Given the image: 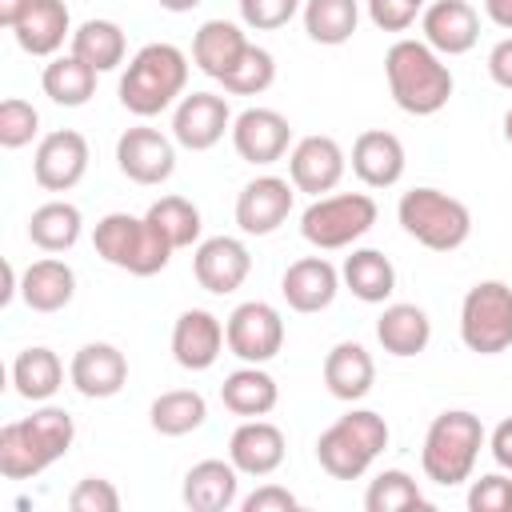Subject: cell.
<instances>
[{"label": "cell", "instance_id": "cell-2", "mask_svg": "<svg viewBox=\"0 0 512 512\" xmlns=\"http://www.w3.org/2000/svg\"><path fill=\"white\" fill-rule=\"evenodd\" d=\"M384 76L396 108H404L408 116H436L452 96V72L424 40H396L384 52Z\"/></svg>", "mask_w": 512, "mask_h": 512}, {"label": "cell", "instance_id": "cell-24", "mask_svg": "<svg viewBox=\"0 0 512 512\" xmlns=\"http://www.w3.org/2000/svg\"><path fill=\"white\" fill-rule=\"evenodd\" d=\"M16 44L28 56H56L64 36H72V16L64 0H28L20 24L12 28Z\"/></svg>", "mask_w": 512, "mask_h": 512}, {"label": "cell", "instance_id": "cell-38", "mask_svg": "<svg viewBox=\"0 0 512 512\" xmlns=\"http://www.w3.org/2000/svg\"><path fill=\"white\" fill-rule=\"evenodd\" d=\"M424 492L420 484L404 472V468H384L368 492H364V512H408V508H424Z\"/></svg>", "mask_w": 512, "mask_h": 512}, {"label": "cell", "instance_id": "cell-3", "mask_svg": "<svg viewBox=\"0 0 512 512\" xmlns=\"http://www.w3.org/2000/svg\"><path fill=\"white\" fill-rule=\"evenodd\" d=\"M184 84H188V56L176 44H144L120 76V104L132 116L148 120L164 112L176 96H184Z\"/></svg>", "mask_w": 512, "mask_h": 512}, {"label": "cell", "instance_id": "cell-39", "mask_svg": "<svg viewBox=\"0 0 512 512\" xmlns=\"http://www.w3.org/2000/svg\"><path fill=\"white\" fill-rule=\"evenodd\" d=\"M144 216L172 240V248H192L200 240V208L184 196H160Z\"/></svg>", "mask_w": 512, "mask_h": 512}, {"label": "cell", "instance_id": "cell-9", "mask_svg": "<svg viewBox=\"0 0 512 512\" xmlns=\"http://www.w3.org/2000/svg\"><path fill=\"white\" fill-rule=\"evenodd\" d=\"M460 340L468 352L496 356L512 348V288L504 280H480L460 304Z\"/></svg>", "mask_w": 512, "mask_h": 512}, {"label": "cell", "instance_id": "cell-45", "mask_svg": "<svg viewBox=\"0 0 512 512\" xmlns=\"http://www.w3.org/2000/svg\"><path fill=\"white\" fill-rule=\"evenodd\" d=\"M420 0H368V16L384 32H408L416 24Z\"/></svg>", "mask_w": 512, "mask_h": 512}, {"label": "cell", "instance_id": "cell-12", "mask_svg": "<svg viewBox=\"0 0 512 512\" xmlns=\"http://www.w3.org/2000/svg\"><path fill=\"white\" fill-rule=\"evenodd\" d=\"M116 164H120V172L132 184L152 188V184H164L176 172V148H172V140L164 132L140 124V128L120 132V140H116Z\"/></svg>", "mask_w": 512, "mask_h": 512}, {"label": "cell", "instance_id": "cell-30", "mask_svg": "<svg viewBox=\"0 0 512 512\" xmlns=\"http://www.w3.org/2000/svg\"><path fill=\"white\" fill-rule=\"evenodd\" d=\"M376 340L388 356H420L432 340V320L416 304H388L376 320Z\"/></svg>", "mask_w": 512, "mask_h": 512}, {"label": "cell", "instance_id": "cell-40", "mask_svg": "<svg viewBox=\"0 0 512 512\" xmlns=\"http://www.w3.org/2000/svg\"><path fill=\"white\" fill-rule=\"evenodd\" d=\"M272 80H276V60H272V52L260 48V44H248V52L240 56V64H236L220 84H224V92H232V96H260V92L272 88Z\"/></svg>", "mask_w": 512, "mask_h": 512}, {"label": "cell", "instance_id": "cell-20", "mask_svg": "<svg viewBox=\"0 0 512 512\" xmlns=\"http://www.w3.org/2000/svg\"><path fill=\"white\" fill-rule=\"evenodd\" d=\"M224 344H228L224 324H220L212 312H204V308H188V312H180L176 324H172V356H176V364L188 368V372L212 368V364L220 360Z\"/></svg>", "mask_w": 512, "mask_h": 512}, {"label": "cell", "instance_id": "cell-26", "mask_svg": "<svg viewBox=\"0 0 512 512\" xmlns=\"http://www.w3.org/2000/svg\"><path fill=\"white\" fill-rule=\"evenodd\" d=\"M376 384V364H372V352L356 340H340L328 356H324V388L336 396V400H364Z\"/></svg>", "mask_w": 512, "mask_h": 512}, {"label": "cell", "instance_id": "cell-23", "mask_svg": "<svg viewBox=\"0 0 512 512\" xmlns=\"http://www.w3.org/2000/svg\"><path fill=\"white\" fill-rule=\"evenodd\" d=\"M280 292L292 312H324L340 292V272L324 256H304L284 268Z\"/></svg>", "mask_w": 512, "mask_h": 512}, {"label": "cell", "instance_id": "cell-50", "mask_svg": "<svg viewBox=\"0 0 512 512\" xmlns=\"http://www.w3.org/2000/svg\"><path fill=\"white\" fill-rule=\"evenodd\" d=\"M24 8H28V0H0V24L12 32L20 24V16H24Z\"/></svg>", "mask_w": 512, "mask_h": 512}, {"label": "cell", "instance_id": "cell-31", "mask_svg": "<svg viewBox=\"0 0 512 512\" xmlns=\"http://www.w3.org/2000/svg\"><path fill=\"white\" fill-rule=\"evenodd\" d=\"M344 288L364 304H384L396 292V268L380 248H356L340 268Z\"/></svg>", "mask_w": 512, "mask_h": 512}, {"label": "cell", "instance_id": "cell-51", "mask_svg": "<svg viewBox=\"0 0 512 512\" xmlns=\"http://www.w3.org/2000/svg\"><path fill=\"white\" fill-rule=\"evenodd\" d=\"M156 4H160L164 12H192L200 0H156Z\"/></svg>", "mask_w": 512, "mask_h": 512}, {"label": "cell", "instance_id": "cell-43", "mask_svg": "<svg viewBox=\"0 0 512 512\" xmlns=\"http://www.w3.org/2000/svg\"><path fill=\"white\" fill-rule=\"evenodd\" d=\"M68 508L72 512H120V492L112 480L104 476H84L72 496H68Z\"/></svg>", "mask_w": 512, "mask_h": 512}, {"label": "cell", "instance_id": "cell-16", "mask_svg": "<svg viewBox=\"0 0 512 512\" xmlns=\"http://www.w3.org/2000/svg\"><path fill=\"white\" fill-rule=\"evenodd\" d=\"M192 272L204 292L228 296L248 280L252 256H248L244 240H236V236H208V240H200V248L192 256Z\"/></svg>", "mask_w": 512, "mask_h": 512}, {"label": "cell", "instance_id": "cell-28", "mask_svg": "<svg viewBox=\"0 0 512 512\" xmlns=\"http://www.w3.org/2000/svg\"><path fill=\"white\" fill-rule=\"evenodd\" d=\"M20 296H24V304H28L32 312H60V308H68L72 296H76V272H72L64 260L44 256V260H36V264L24 268V276H20Z\"/></svg>", "mask_w": 512, "mask_h": 512}, {"label": "cell", "instance_id": "cell-47", "mask_svg": "<svg viewBox=\"0 0 512 512\" xmlns=\"http://www.w3.org/2000/svg\"><path fill=\"white\" fill-rule=\"evenodd\" d=\"M488 76L500 88L512 92V36H504L500 44H492V52H488Z\"/></svg>", "mask_w": 512, "mask_h": 512}, {"label": "cell", "instance_id": "cell-17", "mask_svg": "<svg viewBox=\"0 0 512 512\" xmlns=\"http://www.w3.org/2000/svg\"><path fill=\"white\" fill-rule=\"evenodd\" d=\"M68 380L80 396L88 400H108L116 396L124 384H128V360L116 344H104V340H92L84 348H76L72 364H68Z\"/></svg>", "mask_w": 512, "mask_h": 512}, {"label": "cell", "instance_id": "cell-52", "mask_svg": "<svg viewBox=\"0 0 512 512\" xmlns=\"http://www.w3.org/2000/svg\"><path fill=\"white\" fill-rule=\"evenodd\" d=\"M504 140H508V144H512V108H508V112H504Z\"/></svg>", "mask_w": 512, "mask_h": 512}, {"label": "cell", "instance_id": "cell-37", "mask_svg": "<svg viewBox=\"0 0 512 512\" xmlns=\"http://www.w3.org/2000/svg\"><path fill=\"white\" fill-rule=\"evenodd\" d=\"M300 12H304V32L316 44H328V48L352 40L356 20H360L356 0H304Z\"/></svg>", "mask_w": 512, "mask_h": 512}, {"label": "cell", "instance_id": "cell-53", "mask_svg": "<svg viewBox=\"0 0 512 512\" xmlns=\"http://www.w3.org/2000/svg\"><path fill=\"white\" fill-rule=\"evenodd\" d=\"M420 4H424V0H420Z\"/></svg>", "mask_w": 512, "mask_h": 512}, {"label": "cell", "instance_id": "cell-41", "mask_svg": "<svg viewBox=\"0 0 512 512\" xmlns=\"http://www.w3.org/2000/svg\"><path fill=\"white\" fill-rule=\"evenodd\" d=\"M36 132H40V112L28 100L8 96L0 104V144L4 148H24V144H32Z\"/></svg>", "mask_w": 512, "mask_h": 512}, {"label": "cell", "instance_id": "cell-5", "mask_svg": "<svg viewBox=\"0 0 512 512\" xmlns=\"http://www.w3.org/2000/svg\"><path fill=\"white\" fill-rule=\"evenodd\" d=\"M92 244L104 264L124 268L132 276H156L176 252L172 240L148 216H132V212H108L104 220H96Z\"/></svg>", "mask_w": 512, "mask_h": 512}, {"label": "cell", "instance_id": "cell-32", "mask_svg": "<svg viewBox=\"0 0 512 512\" xmlns=\"http://www.w3.org/2000/svg\"><path fill=\"white\" fill-rule=\"evenodd\" d=\"M96 76H100L96 68H88L76 52H68V56H52V60L44 64L40 84H44V96H48L52 104L80 108V104L92 100V92H96Z\"/></svg>", "mask_w": 512, "mask_h": 512}, {"label": "cell", "instance_id": "cell-6", "mask_svg": "<svg viewBox=\"0 0 512 512\" xmlns=\"http://www.w3.org/2000/svg\"><path fill=\"white\" fill-rule=\"evenodd\" d=\"M388 448V424L372 408H352L316 440V460L332 480H360Z\"/></svg>", "mask_w": 512, "mask_h": 512}, {"label": "cell", "instance_id": "cell-21", "mask_svg": "<svg viewBox=\"0 0 512 512\" xmlns=\"http://www.w3.org/2000/svg\"><path fill=\"white\" fill-rule=\"evenodd\" d=\"M284 452H288L284 432H280L272 420H264V416L244 420V424L232 432V440H228V460H232L244 476H272V472L284 464Z\"/></svg>", "mask_w": 512, "mask_h": 512}, {"label": "cell", "instance_id": "cell-25", "mask_svg": "<svg viewBox=\"0 0 512 512\" xmlns=\"http://www.w3.org/2000/svg\"><path fill=\"white\" fill-rule=\"evenodd\" d=\"M244 52H248V36L232 20H204L192 36V60L212 80H224L240 64Z\"/></svg>", "mask_w": 512, "mask_h": 512}, {"label": "cell", "instance_id": "cell-14", "mask_svg": "<svg viewBox=\"0 0 512 512\" xmlns=\"http://www.w3.org/2000/svg\"><path fill=\"white\" fill-rule=\"evenodd\" d=\"M348 156L332 136H304L296 140V148L288 152V176L296 192L308 196H324L344 180Z\"/></svg>", "mask_w": 512, "mask_h": 512}, {"label": "cell", "instance_id": "cell-18", "mask_svg": "<svg viewBox=\"0 0 512 512\" xmlns=\"http://www.w3.org/2000/svg\"><path fill=\"white\" fill-rule=\"evenodd\" d=\"M292 212V184L280 176H256L236 196V224L248 236L276 232Z\"/></svg>", "mask_w": 512, "mask_h": 512}, {"label": "cell", "instance_id": "cell-33", "mask_svg": "<svg viewBox=\"0 0 512 512\" xmlns=\"http://www.w3.org/2000/svg\"><path fill=\"white\" fill-rule=\"evenodd\" d=\"M12 384H16V392H20L24 400L44 404V400L56 396V388L64 384V364H60V356H56L52 348L32 344V348H24V352L12 360Z\"/></svg>", "mask_w": 512, "mask_h": 512}, {"label": "cell", "instance_id": "cell-34", "mask_svg": "<svg viewBox=\"0 0 512 512\" xmlns=\"http://www.w3.org/2000/svg\"><path fill=\"white\" fill-rule=\"evenodd\" d=\"M80 228H84V216L68 200H48L28 216V240L40 252H68L80 240Z\"/></svg>", "mask_w": 512, "mask_h": 512}, {"label": "cell", "instance_id": "cell-11", "mask_svg": "<svg viewBox=\"0 0 512 512\" xmlns=\"http://www.w3.org/2000/svg\"><path fill=\"white\" fill-rule=\"evenodd\" d=\"M224 132H232V112L228 100L216 92H192L180 96L176 112H172V140L188 152H208L212 144L224 140Z\"/></svg>", "mask_w": 512, "mask_h": 512}, {"label": "cell", "instance_id": "cell-46", "mask_svg": "<svg viewBox=\"0 0 512 512\" xmlns=\"http://www.w3.org/2000/svg\"><path fill=\"white\" fill-rule=\"evenodd\" d=\"M296 504H300V500H296L288 488H280V484H260L252 496L240 500L244 512H296Z\"/></svg>", "mask_w": 512, "mask_h": 512}, {"label": "cell", "instance_id": "cell-22", "mask_svg": "<svg viewBox=\"0 0 512 512\" xmlns=\"http://www.w3.org/2000/svg\"><path fill=\"white\" fill-rule=\"evenodd\" d=\"M404 164H408V156H404V144L396 132L368 128L352 144V172L368 188H392L404 176Z\"/></svg>", "mask_w": 512, "mask_h": 512}, {"label": "cell", "instance_id": "cell-36", "mask_svg": "<svg viewBox=\"0 0 512 512\" xmlns=\"http://www.w3.org/2000/svg\"><path fill=\"white\" fill-rule=\"evenodd\" d=\"M148 420H152V428L160 436H188L208 420V404L192 388H172V392H160L152 400Z\"/></svg>", "mask_w": 512, "mask_h": 512}, {"label": "cell", "instance_id": "cell-44", "mask_svg": "<svg viewBox=\"0 0 512 512\" xmlns=\"http://www.w3.org/2000/svg\"><path fill=\"white\" fill-rule=\"evenodd\" d=\"M468 508L472 512H512V480L500 472L480 476L468 488Z\"/></svg>", "mask_w": 512, "mask_h": 512}, {"label": "cell", "instance_id": "cell-15", "mask_svg": "<svg viewBox=\"0 0 512 512\" xmlns=\"http://www.w3.org/2000/svg\"><path fill=\"white\" fill-rule=\"evenodd\" d=\"M292 144V124L276 108H244L232 120V148L248 164H276Z\"/></svg>", "mask_w": 512, "mask_h": 512}, {"label": "cell", "instance_id": "cell-19", "mask_svg": "<svg viewBox=\"0 0 512 512\" xmlns=\"http://www.w3.org/2000/svg\"><path fill=\"white\" fill-rule=\"evenodd\" d=\"M424 44H432L440 56H464L480 40V16L468 0H432L420 16Z\"/></svg>", "mask_w": 512, "mask_h": 512}, {"label": "cell", "instance_id": "cell-27", "mask_svg": "<svg viewBox=\"0 0 512 512\" xmlns=\"http://www.w3.org/2000/svg\"><path fill=\"white\" fill-rule=\"evenodd\" d=\"M240 492V468L232 460H200L184 476V504L192 512H224L236 504Z\"/></svg>", "mask_w": 512, "mask_h": 512}, {"label": "cell", "instance_id": "cell-48", "mask_svg": "<svg viewBox=\"0 0 512 512\" xmlns=\"http://www.w3.org/2000/svg\"><path fill=\"white\" fill-rule=\"evenodd\" d=\"M488 448H492V460H496L500 468H508V472H512V416H508V420H500V424L492 428Z\"/></svg>", "mask_w": 512, "mask_h": 512}, {"label": "cell", "instance_id": "cell-42", "mask_svg": "<svg viewBox=\"0 0 512 512\" xmlns=\"http://www.w3.org/2000/svg\"><path fill=\"white\" fill-rule=\"evenodd\" d=\"M304 4L300 0H240V20L256 32H276L284 28Z\"/></svg>", "mask_w": 512, "mask_h": 512}, {"label": "cell", "instance_id": "cell-1", "mask_svg": "<svg viewBox=\"0 0 512 512\" xmlns=\"http://www.w3.org/2000/svg\"><path fill=\"white\" fill-rule=\"evenodd\" d=\"M76 440V424L64 408L44 404L24 420L0 428V476L4 480H32L52 468Z\"/></svg>", "mask_w": 512, "mask_h": 512}, {"label": "cell", "instance_id": "cell-4", "mask_svg": "<svg viewBox=\"0 0 512 512\" xmlns=\"http://www.w3.org/2000/svg\"><path fill=\"white\" fill-rule=\"evenodd\" d=\"M480 448H484V424H480V416L476 412H464V408H448L424 432L420 468H424V476L432 484L456 488V484H464L472 476Z\"/></svg>", "mask_w": 512, "mask_h": 512}, {"label": "cell", "instance_id": "cell-35", "mask_svg": "<svg viewBox=\"0 0 512 512\" xmlns=\"http://www.w3.org/2000/svg\"><path fill=\"white\" fill-rule=\"evenodd\" d=\"M72 52L96 68V72H112L124 64V52H128V40H124V28L116 20H84L76 32H72Z\"/></svg>", "mask_w": 512, "mask_h": 512}, {"label": "cell", "instance_id": "cell-10", "mask_svg": "<svg viewBox=\"0 0 512 512\" xmlns=\"http://www.w3.org/2000/svg\"><path fill=\"white\" fill-rule=\"evenodd\" d=\"M224 336H228V352L244 364H268L280 348H284V320L272 304L264 300H244L232 308L228 324H224Z\"/></svg>", "mask_w": 512, "mask_h": 512}, {"label": "cell", "instance_id": "cell-49", "mask_svg": "<svg viewBox=\"0 0 512 512\" xmlns=\"http://www.w3.org/2000/svg\"><path fill=\"white\" fill-rule=\"evenodd\" d=\"M484 12L496 28H508L512 32V0H484Z\"/></svg>", "mask_w": 512, "mask_h": 512}, {"label": "cell", "instance_id": "cell-13", "mask_svg": "<svg viewBox=\"0 0 512 512\" xmlns=\"http://www.w3.org/2000/svg\"><path fill=\"white\" fill-rule=\"evenodd\" d=\"M84 172H88V140L80 132L60 128V132H48L36 144L32 176L44 192H68L84 180Z\"/></svg>", "mask_w": 512, "mask_h": 512}, {"label": "cell", "instance_id": "cell-29", "mask_svg": "<svg viewBox=\"0 0 512 512\" xmlns=\"http://www.w3.org/2000/svg\"><path fill=\"white\" fill-rule=\"evenodd\" d=\"M220 400H224V408H228L232 416L256 420V416H268V412L276 408L280 388H276V380H272L260 364H244V368H236V372L224 376Z\"/></svg>", "mask_w": 512, "mask_h": 512}, {"label": "cell", "instance_id": "cell-8", "mask_svg": "<svg viewBox=\"0 0 512 512\" xmlns=\"http://www.w3.org/2000/svg\"><path fill=\"white\" fill-rule=\"evenodd\" d=\"M372 224H376V200L368 192H332V196H316L304 208L300 236L320 252H336L356 244Z\"/></svg>", "mask_w": 512, "mask_h": 512}, {"label": "cell", "instance_id": "cell-7", "mask_svg": "<svg viewBox=\"0 0 512 512\" xmlns=\"http://www.w3.org/2000/svg\"><path fill=\"white\" fill-rule=\"evenodd\" d=\"M396 216L404 224V232L432 248V252H456L468 236H472V212L464 200L440 192V188H412L400 196Z\"/></svg>", "mask_w": 512, "mask_h": 512}]
</instances>
